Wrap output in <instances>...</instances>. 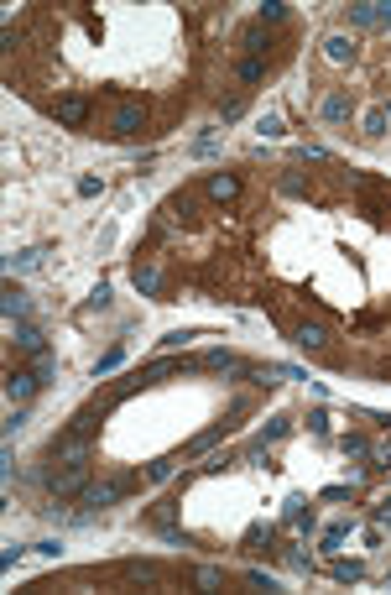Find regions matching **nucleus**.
<instances>
[{
    "instance_id": "obj_1",
    "label": "nucleus",
    "mask_w": 391,
    "mask_h": 595,
    "mask_svg": "<svg viewBox=\"0 0 391 595\" xmlns=\"http://www.w3.org/2000/svg\"><path fill=\"white\" fill-rule=\"evenodd\" d=\"M83 480H89V460H63V470H52L48 486L58 496H73V491H83Z\"/></svg>"
},
{
    "instance_id": "obj_2",
    "label": "nucleus",
    "mask_w": 391,
    "mask_h": 595,
    "mask_svg": "<svg viewBox=\"0 0 391 595\" xmlns=\"http://www.w3.org/2000/svg\"><path fill=\"white\" fill-rule=\"evenodd\" d=\"M37 387H42L37 371H11V376H6V397H11V402H32Z\"/></svg>"
},
{
    "instance_id": "obj_3",
    "label": "nucleus",
    "mask_w": 391,
    "mask_h": 595,
    "mask_svg": "<svg viewBox=\"0 0 391 595\" xmlns=\"http://www.w3.org/2000/svg\"><path fill=\"white\" fill-rule=\"evenodd\" d=\"M58 120H63V126H83V120H89V99H83V95H63L58 99Z\"/></svg>"
},
{
    "instance_id": "obj_4",
    "label": "nucleus",
    "mask_w": 391,
    "mask_h": 595,
    "mask_svg": "<svg viewBox=\"0 0 391 595\" xmlns=\"http://www.w3.org/2000/svg\"><path fill=\"white\" fill-rule=\"evenodd\" d=\"M0 309H6V319H26V309H32V298L21 293L16 282H6V293H0Z\"/></svg>"
},
{
    "instance_id": "obj_5",
    "label": "nucleus",
    "mask_w": 391,
    "mask_h": 595,
    "mask_svg": "<svg viewBox=\"0 0 391 595\" xmlns=\"http://www.w3.org/2000/svg\"><path fill=\"white\" fill-rule=\"evenodd\" d=\"M110 501H120V486H115V480H105V486H89V491H83V507H89V512H99V507H110Z\"/></svg>"
},
{
    "instance_id": "obj_6",
    "label": "nucleus",
    "mask_w": 391,
    "mask_h": 595,
    "mask_svg": "<svg viewBox=\"0 0 391 595\" xmlns=\"http://www.w3.org/2000/svg\"><path fill=\"white\" fill-rule=\"evenodd\" d=\"M141 131V105H120L115 110V136H136Z\"/></svg>"
},
{
    "instance_id": "obj_7",
    "label": "nucleus",
    "mask_w": 391,
    "mask_h": 595,
    "mask_svg": "<svg viewBox=\"0 0 391 595\" xmlns=\"http://www.w3.org/2000/svg\"><path fill=\"white\" fill-rule=\"evenodd\" d=\"M323 58H329V63H350V58H355V42H350V37H329V42H323Z\"/></svg>"
},
{
    "instance_id": "obj_8",
    "label": "nucleus",
    "mask_w": 391,
    "mask_h": 595,
    "mask_svg": "<svg viewBox=\"0 0 391 595\" xmlns=\"http://www.w3.org/2000/svg\"><path fill=\"white\" fill-rule=\"evenodd\" d=\"M209 193H214V199H235V193H240V178H235V173H214V178H209Z\"/></svg>"
},
{
    "instance_id": "obj_9",
    "label": "nucleus",
    "mask_w": 391,
    "mask_h": 595,
    "mask_svg": "<svg viewBox=\"0 0 391 595\" xmlns=\"http://www.w3.org/2000/svg\"><path fill=\"white\" fill-rule=\"evenodd\" d=\"M297 345H303V350H323V345H329L323 324H303V329H297Z\"/></svg>"
},
{
    "instance_id": "obj_10",
    "label": "nucleus",
    "mask_w": 391,
    "mask_h": 595,
    "mask_svg": "<svg viewBox=\"0 0 391 595\" xmlns=\"http://www.w3.org/2000/svg\"><path fill=\"white\" fill-rule=\"evenodd\" d=\"M16 345H21V350H32V355H42V329L21 324V329H16Z\"/></svg>"
},
{
    "instance_id": "obj_11",
    "label": "nucleus",
    "mask_w": 391,
    "mask_h": 595,
    "mask_svg": "<svg viewBox=\"0 0 391 595\" xmlns=\"http://www.w3.org/2000/svg\"><path fill=\"white\" fill-rule=\"evenodd\" d=\"M136 287H141V293H157V282H162V272H157V266H136Z\"/></svg>"
},
{
    "instance_id": "obj_12",
    "label": "nucleus",
    "mask_w": 391,
    "mask_h": 595,
    "mask_svg": "<svg viewBox=\"0 0 391 595\" xmlns=\"http://www.w3.org/2000/svg\"><path fill=\"white\" fill-rule=\"evenodd\" d=\"M344 115H350V99H344V95H329V99H323V120H344Z\"/></svg>"
},
{
    "instance_id": "obj_13",
    "label": "nucleus",
    "mask_w": 391,
    "mask_h": 595,
    "mask_svg": "<svg viewBox=\"0 0 391 595\" xmlns=\"http://www.w3.org/2000/svg\"><path fill=\"white\" fill-rule=\"evenodd\" d=\"M240 42L250 48V58H261V52H266V37H261V26H245V32H240Z\"/></svg>"
},
{
    "instance_id": "obj_14",
    "label": "nucleus",
    "mask_w": 391,
    "mask_h": 595,
    "mask_svg": "<svg viewBox=\"0 0 391 595\" xmlns=\"http://www.w3.org/2000/svg\"><path fill=\"white\" fill-rule=\"evenodd\" d=\"M240 79H245V84H261V79H266V63H261V58H245V63H240Z\"/></svg>"
},
{
    "instance_id": "obj_15",
    "label": "nucleus",
    "mask_w": 391,
    "mask_h": 595,
    "mask_svg": "<svg viewBox=\"0 0 391 595\" xmlns=\"http://www.w3.org/2000/svg\"><path fill=\"white\" fill-rule=\"evenodd\" d=\"M120 360H126V350H120V345H115V350H105V355H99V366H94V376H110Z\"/></svg>"
},
{
    "instance_id": "obj_16",
    "label": "nucleus",
    "mask_w": 391,
    "mask_h": 595,
    "mask_svg": "<svg viewBox=\"0 0 391 595\" xmlns=\"http://www.w3.org/2000/svg\"><path fill=\"white\" fill-rule=\"evenodd\" d=\"M11 266H16V272H32V266H42V251H16Z\"/></svg>"
},
{
    "instance_id": "obj_17",
    "label": "nucleus",
    "mask_w": 391,
    "mask_h": 595,
    "mask_svg": "<svg viewBox=\"0 0 391 595\" xmlns=\"http://www.w3.org/2000/svg\"><path fill=\"white\" fill-rule=\"evenodd\" d=\"M287 433V418H272V423H266V429H261V449H266V444H277Z\"/></svg>"
},
{
    "instance_id": "obj_18",
    "label": "nucleus",
    "mask_w": 391,
    "mask_h": 595,
    "mask_svg": "<svg viewBox=\"0 0 391 595\" xmlns=\"http://www.w3.org/2000/svg\"><path fill=\"white\" fill-rule=\"evenodd\" d=\"M261 21H287V6L282 0H261Z\"/></svg>"
},
{
    "instance_id": "obj_19",
    "label": "nucleus",
    "mask_w": 391,
    "mask_h": 595,
    "mask_svg": "<svg viewBox=\"0 0 391 595\" xmlns=\"http://www.w3.org/2000/svg\"><path fill=\"white\" fill-rule=\"evenodd\" d=\"M256 131H261V136H282V115H272V110H266V115L256 120Z\"/></svg>"
},
{
    "instance_id": "obj_20",
    "label": "nucleus",
    "mask_w": 391,
    "mask_h": 595,
    "mask_svg": "<svg viewBox=\"0 0 391 595\" xmlns=\"http://www.w3.org/2000/svg\"><path fill=\"white\" fill-rule=\"evenodd\" d=\"M350 21H355V26H376V0H370V6H355Z\"/></svg>"
},
{
    "instance_id": "obj_21",
    "label": "nucleus",
    "mask_w": 391,
    "mask_h": 595,
    "mask_svg": "<svg viewBox=\"0 0 391 595\" xmlns=\"http://www.w3.org/2000/svg\"><path fill=\"white\" fill-rule=\"evenodd\" d=\"M344 538H350V527H344V523H334V527H329V533H323V548H339V543H344Z\"/></svg>"
},
{
    "instance_id": "obj_22",
    "label": "nucleus",
    "mask_w": 391,
    "mask_h": 595,
    "mask_svg": "<svg viewBox=\"0 0 391 595\" xmlns=\"http://www.w3.org/2000/svg\"><path fill=\"white\" fill-rule=\"evenodd\" d=\"M219 110H225V120H240V115H245V99H240V95H230Z\"/></svg>"
},
{
    "instance_id": "obj_23",
    "label": "nucleus",
    "mask_w": 391,
    "mask_h": 595,
    "mask_svg": "<svg viewBox=\"0 0 391 595\" xmlns=\"http://www.w3.org/2000/svg\"><path fill=\"white\" fill-rule=\"evenodd\" d=\"M365 131H370V136L386 131V110H370V115H365Z\"/></svg>"
},
{
    "instance_id": "obj_24",
    "label": "nucleus",
    "mask_w": 391,
    "mask_h": 595,
    "mask_svg": "<svg viewBox=\"0 0 391 595\" xmlns=\"http://www.w3.org/2000/svg\"><path fill=\"white\" fill-rule=\"evenodd\" d=\"M79 193H83V199H94V193H105V178H79Z\"/></svg>"
},
{
    "instance_id": "obj_25",
    "label": "nucleus",
    "mask_w": 391,
    "mask_h": 595,
    "mask_svg": "<svg viewBox=\"0 0 391 595\" xmlns=\"http://www.w3.org/2000/svg\"><path fill=\"white\" fill-rule=\"evenodd\" d=\"M334 580H360V564H344L339 559V564H334Z\"/></svg>"
},
{
    "instance_id": "obj_26",
    "label": "nucleus",
    "mask_w": 391,
    "mask_h": 595,
    "mask_svg": "<svg viewBox=\"0 0 391 595\" xmlns=\"http://www.w3.org/2000/svg\"><path fill=\"white\" fill-rule=\"evenodd\" d=\"M365 449H370V444L360 439V433H344V454H365Z\"/></svg>"
},
{
    "instance_id": "obj_27",
    "label": "nucleus",
    "mask_w": 391,
    "mask_h": 595,
    "mask_svg": "<svg viewBox=\"0 0 391 595\" xmlns=\"http://www.w3.org/2000/svg\"><path fill=\"white\" fill-rule=\"evenodd\" d=\"M376 21H381V26H391V0H376Z\"/></svg>"
},
{
    "instance_id": "obj_28",
    "label": "nucleus",
    "mask_w": 391,
    "mask_h": 595,
    "mask_svg": "<svg viewBox=\"0 0 391 595\" xmlns=\"http://www.w3.org/2000/svg\"><path fill=\"white\" fill-rule=\"evenodd\" d=\"M381 523H391V496H386V501H381Z\"/></svg>"
},
{
    "instance_id": "obj_29",
    "label": "nucleus",
    "mask_w": 391,
    "mask_h": 595,
    "mask_svg": "<svg viewBox=\"0 0 391 595\" xmlns=\"http://www.w3.org/2000/svg\"><path fill=\"white\" fill-rule=\"evenodd\" d=\"M381 110H386V120H391V99H386V105H381Z\"/></svg>"
}]
</instances>
